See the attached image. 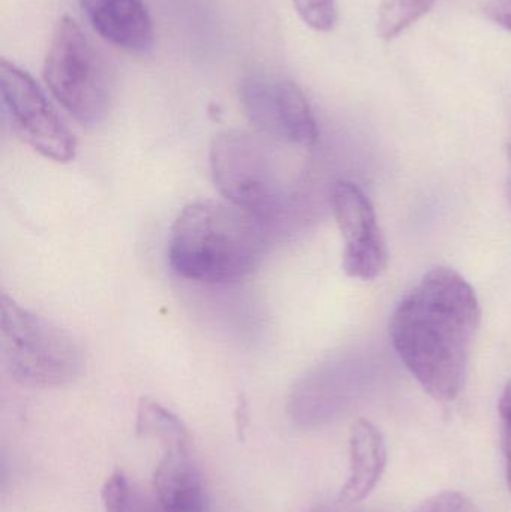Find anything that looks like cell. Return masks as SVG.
<instances>
[{
	"instance_id": "8fae6325",
	"label": "cell",
	"mask_w": 511,
	"mask_h": 512,
	"mask_svg": "<svg viewBox=\"0 0 511 512\" xmlns=\"http://www.w3.org/2000/svg\"><path fill=\"white\" fill-rule=\"evenodd\" d=\"M387 448L383 433L371 421L357 420L350 436V475L339 496L345 505L365 501L383 477Z\"/></svg>"
},
{
	"instance_id": "d6986e66",
	"label": "cell",
	"mask_w": 511,
	"mask_h": 512,
	"mask_svg": "<svg viewBox=\"0 0 511 512\" xmlns=\"http://www.w3.org/2000/svg\"><path fill=\"white\" fill-rule=\"evenodd\" d=\"M507 165H509V170H507V188H509V200L511 204V146L509 147V152H507Z\"/></svg>"
},
{
	"instance_id": "ba28073f",
	"label": "cell",
	"mask_w": 511,
	"mask_h": 512,
	"mask_svg": "<svg viewBox=\"0 0 511 512\" xmlns=\"http://www.w3.org/2000/svg\"><path fill=\"white\" fill-rule=\"evenodd\" d=\"M332 204L344 237L345 273L356 279H377L386 270L389 251L371 200L354 183L338 182L333 188Z\"/></svg>"
},
{
	"instance_id": "ac0fdd59",
	"label": "cell",
	"mask_w": 511,
	"mask_h": 512,
	"mask_svg": "<svg viewBox=\"0 0 511 512\" xmlns=\"http://www.w3.org/2000/svg\"><path fill=\"white\" fill-rule=\"evenodd\" d=\"M483 12L489 20L511 32V0H489Z\"/></svg>"
},
{
	"instance_id": "2e32d148",
	"label": "cell",
	"mask_w": 511,
	"mask_h": 512,
	"mask_svg": "<svg viewBox=\"0 0 511 512\" xmlns=\"http://www.w3.org/2000/svg\"><path fill=\"white\" fill-rule=\"evenodd\" d=\"M416 512H479L467 496L444 492L423 502Z\"/></svg>"
},
{
	"instance_id": "277c9868",
	"label": "cell",
	"mask_w": 511,
	"mask_h": 512,
	"mask_svg": "<svg viewBox=\"0 0 511 512\" xmlns=\"http://www.w3.org/2000/svg\"><path fill=\"white\" fill-rule=\"evenodd\" d=\"M44 80L56 101L81 125L105 119L114 96V68L80 24L63 17L44 62Z\"/></svg>"
},
{
	"instance_id": "30bf717a",
	"label": "cell",
	"mask_w": 511,
	"mask_h": 512,
	"mask_svg": "<svg viewBox=\"0 0 511 512\" xmlns=\"http://www.w3.org/2000/svg\"><path fill=\"white\" fill-rule=\"evenodd\" d=\"M153 492L168 512H206L203 477L192 444L162 448L153 474Z\"/></svg>"
},
{
	"instance_id": "5bb4252c",
	"label": "cell",
	"mask_w": 511,
	"mask_h": 512,
	"mask_svg": "<svg viewBox=\"0 0 511 512\" xmlns=\"http://www.w3.org/2000/svg\"><path fill=\"white\" fill-rule=\"evenodd\" d=\"M435 0H383L378 8L377 32L390 41L428 14Z\"/></svg>"
},
{
	"instance_id": "8992f818",
	"label": "cell",
	"mask_w": 511,
	"mask_h": 512,
	"mask_svg": "<svg viewBox=\"0 0 511 512\" xmlns=\"http://www.w3.org/2000/svg\"><path fill=\"white\" fill-rule=\"evenodd\" d=\"M240 104L260 134L294 146H314L317 122L303 90L290 78L266 69L243 77Z\"/></svg>"
},
{
	"instance_id": "9c48e42d",
	"label": "cell",
	"mask_w": 511,
	"mask_h": 512,
	"mask_svg": "<svg viewBox=\"0 0 511 512\" xmlns=\"http://www.w3.org/2000/svg\"><path fill=\"white\" fill-rule=\"evenodd\" d=\"M93 30L114 47L146 54L153 48L155 30L143 0H80Z\"/></svg>"
},
{
	"instance_id": "7c38bea8",
	"label": "cell",
	"mask_w": 511,
	"mask_h": 512,
	"mask_svg": "<svg viewBox=\"0 0 511 512\" xmlns=\"http://www.w3.org/2000/svg\"><path fill=\"white\" fill-rule=\"evenodd\" d=\"M135 430L144 441L155 442L159 448L192 444L191 433L182 420L155 400H140L135 417Z\"/></svg>"
},
{
	"instance_id": "e0dca14e",
	"label": "cell",
	"mask_w": 511,
	"mask_h": 512,
	"mask_svg": "<svg viewBox=\"0 0 511 512\" xmlns=\"http://www.w3.org/2000/svg\"><path fill=\"white\" fill-rule=\"evenodd\" d=\"M501 445L506 460L507 484L511 492V379L507 382L500 399Z\"/></svg>"
},
{
	"instance_id": "5b68a950",
	"label": "cell",
	"mask_w": 511,
	"mask_h": 512,
	"mask_svg": "<svg viewBox=\"0 0 511 512\" xmlns=\"http://www.w3.org/2000/svg\"><path fill=\"white\" fill-rule=\"evenodd\" d=\"M272 138L246 131L221 132L210 146V171L219 194L264 219L281 209L287 191Z\"/></svg>"
},
{
	"instance_id": "3957f363",
	"label": "cell",
	"mask_w": 511,
	"mask_h": 512,
	"mask_svg": "<svg viewBox=\"0 0 511 512\" xmlns=\"http://www.w3.org/2000/svg\"><path fill=\"white\" fill-rule=\"evenodd\" d=\"M0 354L15 381L30 387L71 384L83 370V354L71 334L2 294Z\"/></svg>"
},
{
	"instance_id": "6da1fadb",
	"label": "cell",
	"mask_w": 511,
	"mask_h": 512,
	"mask_svg": "<svg viewBox=\"0 0 511 512\" xmlns=\"http://www.w3.org/2000/svg\"><path fill=\"white\" fill-rule=\"evenodd\" d=\"M480 319L476 291L449 267L428 271L396 307L393 348L435 400L452 402L464 390Z\"/></svg>"
},
{
	"instance_id": "9a60e30c",
	"label": "cell",
	"mask_w": 511,
	"mask_h": 512,
	"mask_svg": "<svg viewBox=\"0 0 511 512\" xmlns=\"http://www.w3.org/2000/svg\"><path fill=\"white\" fill-rule=\"evenodd\" d=\"M294 8L311 29L329 32L338 20L336 0H293Z\"/></svg>"
},
{
	"instance_id": "52a82bcc",
	"label": "cell",
	"mask_w": 511,
	"mask_h": 512,
	"mask_svg": "<svg viewBox=\"0 0 511 512\" xmlns=\"http://www.w3.org/2000/svg\"><path fill=\"white\" fill-rule=\"evenodd\" d=\"M0 92L15 129L35 152L59 164L74 161L77 153L74 134L29 72L3 59Z\"/></svg>"
},
{
	"instance_id": "7a4b0ae2",
	"label": "cell",
	"mask_w": 511,
	"mask_h": 512,
	"mask_svg": "<svg viewBox=\"0 0 511 512\" xmlns=\"http://www.w3.org/2000/svg\"><path fill=\"white\" fill-rule=\"evenodd\" d=\"M264 251L260 218L233 204L207 200L189 204L177 216L167 255L177 276L215 285L251 274Z\"/></svg>"
},
{
	"instance_id": "4fadbf2b",
	"label": "cell",
	"mask_w": 511,
	"mask_h": 512,
	"mask_svg": "<svg viewBox=\"0 0 511 512\" xmlns=\"http://www.w3.org/2000/svg\"><path fill=\"white\" fill-rule=\"evenodd\" d=\"M105 512H168L155 493L150 495L123 472H116L102 487Z\"/></svg>"
}]
</instances>
